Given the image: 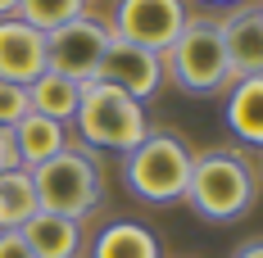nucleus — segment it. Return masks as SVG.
<instances>
[{"label": "nucleus", "instance_id": "f257e3e1", "mask_svg": "<svg viewBox=\"0 0 263 258\" xmlns=\"http://www.w3.org/2000/svg\"><path fill=\"white\" fill-rule=\"evenodd\" d=\"M254 172L250 163L227 150H209V154L191 158V181H186V204L209 222H236L240 213L254 208Z\"/></svg>", "mask_w": 263, "mask_h": 258}, {"label": "nucleus", "instance_id": "f03ea898", "mask_svg": "<svg viewBox=\"0 0 263 258\" xmlns=\"http://www.w3.org/2000/svg\"><path fill=\"white\" fill-rule=\"evenodd\" d=\"M73 123H78L82 141L96 145V150H123V154H127L132 145H141V141L150 136L141 100H132L127 91L105 86V82H86V86H82V100H78Z\"/></svg>", "mask_w": 263, "mask_h": 258}, {"label": "nucleus", "instance_id": "7ed1b4c3", "mask_svg": "<svg viewBox=\"0 0 263 258\" xmlns=\"http://www.w3.org/2000/svg\"><path fill=\"white\" fill-rule=\"evenodd\" d=\"M191 150L186 141L168 136V131H150L141 145L127 150V163H123V177H127V190L141 195L145 204H173L186 195V181H191Z\"/></svg>", "mask_w": 263, "mask_h": 258}, {"label": "nucleus", "instance_id": "20e7f679", "mask_svg": "<svg viewBox=\"0 0 263 258\" xmlns=\"http://www.w3.org/2000/svg\"><path fill=\"white\" fill-rule=\"evenodd\" d=\"M159 59H163V73H173V82L182 91H191V95H213V91L232 86L227 50H222L218 23H209V18H186L177 41Z\"/></svg>", "mask_w": 263, "mask_h": 258}, {"label": "nucleus", "instance_id": "39448f33", "mask_svg": "<svg viewBox=\"0 0 263 258\" xmlns=\"http://www.w3.org/2000/svg\"><path fill=\"white\" fill-rule=\"evenodd\" d=\"M32 186H36V204L46 213H64V217H86L91 208H100L105 200V186H100V172L96 163L64 145L54 158H46L41 168H32Z\"/></svg>", "mask_w": 263, "mask_h": 258}, {"label": "nucleus", "instance_id": "423d86ee", "mask_svg": "<svg viewBox=\"0 0 263 258\" xmlns=\"http://www.w3.org/2000/svg\"><path fill=\"white\" fill-rule=\"evenodd\" d=\"M109 41H114L109 23L91 18V14H82V18H73V23H64L59 32H50V36H46V50H50V73H59V77L86 86V82L96 77V68H100V59H105Z\"/></svg>", "mask_w": 263, "mask_h": 258}, {"label": "nucleus", "instance_id": "0eeeda50", "mask_svg": "<svg viewBox=\"0 0 263 258\" xmlns=\"http://www.w3.org/2000/svg\"><path fill=\"white\" fill-rule=\"evenodd\" d=\"M182 27H186V5L182 0H118L109 32L118 41H132L141 50L163 54L177 41Z\"/></svg>", "mask_w": 263, "mask_h": 258}, {"label": "nucleus", "instance_id": "6e6552de", "mask_svg": "<svg viewBox=\"0 0 263 258\" xmlns=\"http://www.w3.org/2000/svg\"><path fill=\"white\" fill-rule=\"evenodd\" d=\"M91 82L118 86V91H127L132 100H150V95L159 91V82H163V59H159L155 50H141V46L114 36Z\"/></svg>", "mask_w": 263, "mask_h": 258}, {"label": "nucleus", "instance_id": "1a4fd4ad", "mask_svg": "<svg viewBox=\"0 0 263 258\" xmlns=\"http://www.w3.org/2000/svg\"><path fill=\"white\" fill-rule=\"evenodd\" d=\"M46 68H50L46 32L27 27L23 18H0V82L32 86Z\"/></svg>", "mask_w": 263, "mask_h": 258}, {"label": "nucleus", "instance_id": "9d476101", "mask_svg": "<svg viewBox=\"0 0 263 258\" xmlns=\"http://www.w3.org/2000/svg\"><path fill=\"white\" fill-rule=\"evenodd\" d=\"M218 36H222V50H227L232 82L236 77H263V14H259V5L232 9L218 23Z\"/></svg>", "mask_w": 263, "mask_h": 258}, {"label": "nucleus", "instance_id": "9b49d317", "mask_svg": "<svg viewBox=\"0 0 263 258\" xmlns=\"http://www.w3.org/2000/svg\"><path fill=\"white\" fill-rule=\"evenodd\" d=\"M18 235L27 240V249L36 258H73L82 245V227L73 222V217H64V213H36L32 222H23L18 227Z\"/></svg>", "mask_w": 263, "mask_h": 258}, {"label": "nucleus", "instance_id": "f8f14e48", "mask_svg": "<svg viewBox=\"0 0 263 258\" xmlns=\"http://www.w3.org/2000/svg\"><path fill=\"white\" fill-rule=\"evenodd\" d=\"M227 127L236 141L263 150V77H236L227 91Z\"/></svg>", "mask_w": 263, "mask_h": 258}, {"label": "nucleus", "instance_id": "ddd939ff", "mask_svg": "<svg viewBox=\"0 0 263 258\" xmlns=\"http://www.w3.org/2000/svg\"><path fill=\"white\" fill-rule=\"evenodd\" d=\"M14 150H18V168H41L46 158H54L68 141H64V123H54V118H41V113H27L14 123Z\"/></svg>", "mask_w": 263, "mask_h": 258}, {"label": "nucleus", "instance_id": "4468645a", "mask_svg": "<svg viewBox=\"0 0 263 258\" xmlns=\"http://www.w3.org/2000/svg\"><path fill=\"white\" fill-rule=\"evenodd\" d=\"M78 100H82V86L68 77H59V73H41V77L27 86V104H32V113H41V118H54V123H73V113H78Z\"/></svg>", "mask_w": 263, "mask_h": 258}, {"label": "nucleus", "instance_id": "2eb2a0df", "mask_svg": "<svg viewBox=\"0 0 263 258\" xmlns=\"http://www.w3.org/2000/svg\"><path fill=\"white\" fill-rule=\"evenodd\" d=\"M91 258H159V240L141 222H109L96 235Z\"/></svg>", "mask_w": 263, "mask_h": 258}, {"label": "nucleus", "instance_id": "dca6fc26", "mask_svg": "<svg viewBox=\"0 0 263 258\" xmlns=\"http://www.w3.org/2000/svg\"><path fill=\"white\" fill-rule=\"evenodd\" d=\"M36 213H41V204H36L32 172H27V168L0 172V231H18V227L32 222Z\"/></svg>", "mask_w": 263, "mask_h": 258}, {"label": "nucleus", "instance_id": "f3484780", "mask_svg": "<svg viewBox=\"0 0 263 258\" xmlns=\"http://www.w3.org/2000/svg\"><path fill=\"white\" fill-rule=\"evenodd\" d=\"M82 14H86V0H18V9H14V18H23L27 27H36L46 36Z\"/></svg>", "mask_w": 263, "mask_h": 258}, {"label": "nucleus", "instance_id": "a211bd4d", "mask_svg": "<svg viewBox=\"0 0 263 258\" xmlns=\"http://www.w3.org/2000/svg\"><path fill=\"white\" fill-rule=\"evenodd\" d=\"M32 113L27 104V86H14V82H0V127H14L18 118Z\"/></svg>", "mask_w": 263, "mask_h": 258}, {"label": "nucleus", "instance_id": "6ab92c4d", "mask_svg": "<svg viewBox=\"0 0 263 258\" xmlns=\"http://www.w3.org/2000/svg\"><path fill=\"white\" fill-rule=\"evenodd\" d=\"M0 258H36L18 231H0Z\"/></svg>", "mask_w": 263, "mask_h": 258}, {"label": "nucleus", "instance_id": "aec40b11", "mask_svg": "<svg viewBox=\"0 0 263 258\" xmlns=\"http://www.w3.org/2000/svg\"><path fill=\"white\" fill-rule=\"evenodd\" d=\"M18 168V150H14V131L0 127V172H14Z\"/></svg>", "mask_w": 263, "mask_h": 258}, {"label": "nucleus", "instance_id": "412c9836", "mask_svg": "<svg viewBox=\"0 0 263 258\" xmlns=\"http://www.w3.org/2000/svg\"><path fill=\"white\" fill-rule=\"evenodd\" d=\"M232 258H263V240H250V245H240Z\"/></svg>", "mask_w": 263, "mask_h": 258}, {"label": "nucleus", "instance_id": "4be33fe9", "mask_svg": "<svg viewBox=\"0 0 263 258\" xmlns=\"http://www.w3.org/2000/svg\"><path fill=\"white\" fill-rule=\"evenodd\" d=\"M14 9H18V0H0V18H14Z\"/></svg>", "mask_w": 263, "mask_h": 258}, {"label": "nucleus", "instance_id": "5701e85b", "mask_svg": "<svg viewBox=\"0 0 263 258\" xmlns=\"http://www.w3.org/2000/svg\"><path fill=\"white\" fill-rule=\"evenodd\" d=\"M209 5H236V0H209Z\"/></svg>", "mask_w": 263, "mask_h": 258}, {"label": "nucleus", "instance_id": "b1692460", "mask_svg": "<svg viewBox=\"0 0 263 258\" xmlns=\"http://www.w3.org/2000/svg\"><path fill=\"white\" fill-rule=\"evenodd\" d=\"M259 14H263V5H259Z\"/></svg>", "mask_w": 263, "mask_h": 258}]
</instances>
